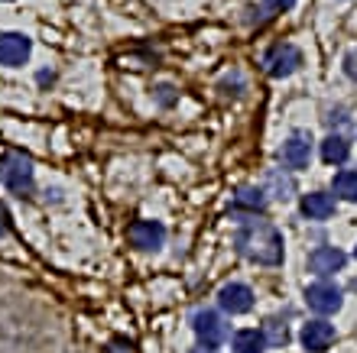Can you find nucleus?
Here are the masks:
<instances>
[{
  "instance_id": "4468645a",
  "label": "nucleus",
  "mask_w": 357,
  "mask_h": 353,
  "mask_svg": "<svg viewBox=\"0 0 357 353\" xmlns=\"http://www.w3.org/2000/svg\"><path fill=\"white\" fill-rule=\"evenodd\" d=\"M266 340L260 331H254V327H244V331H237L234 340H231V350L234 353H264Z\"/></svg>"
},
{
  "instance_id": "aec40b11",
  "label": "nucleus",
  "mask_w": 357,
  "mask_h": 353,
  "mask_svg": "<svg viewBox=\"0 0 357 353\" xmlns=\"http://www.w3.org/2000/svg\"><path fill=\"white\" fill-rule=\"evenodd\" d=\"M264 7L266 10H289V7H296V0H264Z\"/></svg>"
},
{
  "instance_id": "f8f14e48",
  "label": "nucleus",
  "mask_w": 357,
  "mask_h": 353,
  "mask_svg": "<svg viewBox=\"0 0 357 353\" xmlns=\"http://www.w3.org/2000/svg\"><path fill=\"white\" fill-rule=\"evenodd\" d=\"M302 214L309 221H325L335 214V198L325 191H309V195H302Z\"/></svg>"
},
{
  "instance_id": "412c9836",
  "label": "nucleus",
  "mask_w": 357,
  "mask_h": 353,
  "mask_svg": "<svg viewBox=\"0 0 357 353\" xmlns=\"http://www.w3.org/2000/svg\"><path fill=\"white\" fill-rule=\"evenodd\" d=\"M344 68H348V74H351V78H354V81H357V52H351V56H348V62H344Z\"/></svg>"
},
{
  "instance_id": "20e7f679",
  "label": "nucleus",
  "mask_w": 357,
  "mask_h": 353,
  "mask_svg": "<svg viewBox=\"0 0 357 353\" xmlns=\"http://www.w3.org/2000/svg\"><path fill=\"white\" fill-rule=\"evenodd\" d=\"M299 65H302V52L296 46H289V42H276L264 56V72L270 78H289Z\"/></svg>"
},
{
  "instance_id": "9d476101",
  "label": "nucleus",
  "mask_w": 357,
  "mask_h": 353,
  "mask_svg": "<svg viewBox=\"0 0 357 353\" xmlns=\"http://www.w3.org/2000/svg\"><path fill=\"white\" fill-rule=\"evenodd\" d=\"M335 344V327L328 321H309L302 327V347L309 353H325Z\"/></svg>"
},
{
  "instance_id": "9b49d317",
  "label": "nucleus",
  "mask_w": 357,
  "mask_h": 353,
  "mask_svg": "<svg viewBox=\"0 0 357 353\" xmlns=\"http://www.w3.org/2000/svg\"><path fill=\"white\" fill-rule=\"evenodd\" d=\"M344 266V253L335 250V246H321L309 256V269L315 276H331V272H338Z\"/></svg>"
},
{
  "instance_id": "dca6fc26",
  "label": "nucleus",
  "mask_w": 357,
  "mask_h": 353,
  "mask_svg": "<svg viewBox=\"0 0 357 353\" xmlns=\"http://www.w3.org/2000/svg\"><path fill=\"white\" fill-rule=\"evenodd\" d=\"M331 188H335V195H338L341 201H357V172H351V168L338 172L335 182H331Z\"/></svg>"
},
{
  "instance_id": "7ed1b4c3",
  "label": "nucleus",
  "mask_w": 357,
  "mask_h": 353,
  "mask_svg": "<svg viewBox=\"0 0 357 353\" xmlns=\"http://www.w3.org/2000/svg\"><path fill=\"white\" fill-rule=\"evenodd\" d=\"M192 331H195L198 344L211 347V350H218L227 340V334H231L227 321L218 311H211V308H198L195 315H192Z\"/></svg>"
},
{
  "instance_id": "6ab92c4d",
  "label": "nucleus",
  "mask_w": 357,
  "mask_h": 353,
  "mask_svg": "<svg viewBox=\"0 0 357 353\" xmlns=\"http://www.w3.org/2000/svg\"><path fill=\"white\" fill-rule=\"evenodd\" d=\"M10 233V211H7V205L0 201V240Z\"/></svg>"
},
{
  "instance_id": "5701e85b",
  "label": "nucleus",
  "mask_w": 357,
  "mask_h": 353,
  "mask_svg": "<svg viewBox=\"0 0 357 353\" xmlns=\"http://www.w3.org/2000/svg\"><path fill=\"white\" fill-rule=\"evenodd\" d=\"M354 256H357V250H354Z\"/></svg>"
},
{
  "instance_id": "ddd939ff",
  "label": "nucleus",
  "mask_w": 357,
  "mask_h": 353,
  "mask_svg": "<svg viewBox=\"0 0 357 353\" xmlns=\"http://www.w3.org/2000/svg\"><path fill=\"white\" fill-rule=\"evenodd\" d=\"M264 207H266L264 188L247 185V188H241V191L234 195V214H260Z\"/></svg>"
},
{
  "instance_id": "f257e3e1",
  "label": "nucleus",
  "mask_w": 357,
  "mask_h": 353,
  "mask_svg": "<svg viewBox=\"0 0 357 353\" xmlns=\"http://www.w3.org/2000/svg\"><path fill=\"white\" fill-rule=\"evenodd\" d=\"M234 246L241 250V256L260 262V266H280L282 262V233L264 221L244 223L234 237Z\"/></svg>"
},
{
  "instance_id": "a211bd4d",
  "label": "nucleus",
  "mask_w": 357,
  "mask_h": 353,
  "mask_svg": "<svg viewBox=\"0 0 357 353\" xmlns=\"http://www.w3.org/2000/svg\"><path fill=\"white\" fill-rule=\"evenodd\" d=\"M270 185L276 188V198H280V201L292 198V182H289V178H280L276 172H270Z\"/></svg>"
},
{
  "instance_id": "f3484780",
  "label": "nucleus",
  "mask_w": 357,
  "mask_h": 353,
  "mask_svg": "<svg viewBox=\"0 0 357 353\" xmlns=\"http://www.w3.org/2000/svg\"><path fill=\"white\" fill-rule=\"evenodd\" d=\"M260 334H264V340L270 347H286V340H289V331H286V324H282V321H276V317H270V321H266Z\"/></svg>"
},
{
  "instance_id": "39448f33",
  "label": "nucleus",
  "mask_w": 357,
  "mask_h": 353,
  "mask_svg": "<svg viewBox=\"0 0 357 353\" xmlns=\"http://www.w3.org/2000/svg\"><path fill=\"white\" fill-rule=\"evenodd\" d=\"M33 42L26 33H0V65L7 68H20L29 62Z\"/></svg>"
},
{
  "instance_id": "0eeeda50",
  "label": "nucleus",
  "mask_w": 357,
  "mask_h": 353,
  "mask_svg": "<svg viewBox=\"0 0 357 353\" xmlns=\"http://www.w3.org/2000/svg\"><path fill=\"white\" fill-rule=\"evenodd\" d=\"M305 301L319 315H335L341 308V288L331 285V282H315V285L305 288Z\"/></svg>"
},
{
  "instance_id": "4be33fe9",
  "label": "nucleus",
  "mask_w": 357,
  "mask_h": 353,
  "mask_svg": "<svg viewBox=\"0 0 357 353\" xmlns=\"http://www.w3.org/2000/svg\"><path fill=\"white\" fill-rule=\"evenodd\" d=\"M192 353H215V350H211V347H202V344H198V347H195V350H192Z\"/></svg>"
},
{
  "instance_id": "6e6552de",
  "label": "nucleus",
  "mask_w": 357,
  "mask_h": 353,
  "mask_svg": "<svg viewBox=\"0 0 357 353\" xmlns=\"http://www.w3.org/2000/svg\"><path fill=\"white\" fill-rule=\"evenodd\" d=\"M280 159H282V166H289V168H305L312 162V136L309 133H292L289 140L282 143Z\"/></svg>"
},
{
  "instance_id": "423d86ee",
  "label": "nucleus",
  "mask_w": 357,
  "mask_h": 353,
  "mask_svg": "<svg viewBox=\"0 0 357 353\" xmlns=\"http://www.w3.org/2000/svg\"><path fill=\"white\" fill-rule=\"evenodd\" d=\"M218 305H221V311H227V315H247V311L254 308V292H250V285H244V282H231V285H225L218 292Z\"/></svg>"
},
{
  "instance_id": "f03ea898",
  "label": "nucleus",
  "mask_w": 357,
  "mask_h": 353,
  "mask_svg": "<svg viewBox=\"0 0 357 353\" xmlns=\"http://www.w3.org/2000/svg\"><path fill=\"white\" fill-rule=\"evenodd\" d=\"M0 185L7 188L10 195H20V198L33 195V188H36L33 159L26 152H20V149H7L0 156Z\"/></svg>"
},
{
  "instance_id": "2eb2a0df",
  "label": "nucleus",
  "mask_w": 357,
  "mask_h": 353,
  "mask_svg": "<svg viewBox=\"0 0 357 353\" xmlns=\"http://www.w3.org/2000/svg\"><path fill=\"white\" fill-rule=\"evenodd\" d=\"M351 156V146L344 136H328V140L321 143V159L328 162V166H344Z\"/></svg>"
},
{
  "instance_id": "1a4fd4ad",
  "label": "nucleus",
  "mask_w": 357,
  "mask_h": 353,
  "mask_svg": "<svg viewBox=\"0 0 357 353\" xmlns=\"http://www.w3.org/2000/svg\"><path fill=\"white\" fill-rule=\"evenodd\" d=\"M127 237L137 250H160L162 240H166V227L160 221H133Z\"/></svg>"
}]
</instances>
